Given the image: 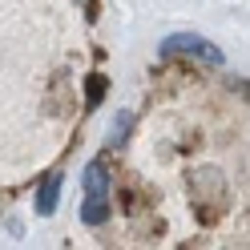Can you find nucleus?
I'll use <instances>...</instances> for the list:
<instances>
[{"label":"nucleus","mask_w":250,"mask_h":250,"mask_svg":"<svg viewBox=\"0 0 250 250\" xmlns=\"http://www.w3.org/2000/svg\"><path fill=\"white\" fill-rule=\"evenodd\" d=\"M162 53L166 57H198L206 65H222V49H214L206 37H194V33H174L162 41Z\"/></svg>","instance_id":"1"},{"label":"nucleus","mask_w":250,"mask_h":250,"mask_svg":"<svg viewBox=\"0 0 250 250\" xmlns=\"http://www.w3.org/2000/svg\"><path fill=\"white\" fill-rule=\"evenodd\" d=\"M109 194V169L105 162H89L85 169V198H105Z\"/></svg>","instance_id":"2"},{"label":"nucleus","mask_w":250,"mask_h":250,"mask_svg":"<svg viewBox=\"0 0 250 250\" xmlns=\"http://www.w3.org/2000/svg\"><path fill=\"white\" fill-rule=\"evenodd\" d=\"M57 198H61V178L53 174V178H44L41 194H37V214H53L57 210Z\"/></svg>","instance_id":"3"},{"label":"nucleus","mask_w":250,"mask_h":250,"mask_svg":"<svg viewBox=\"0 0 250 250\" xmlns=\"http://www.w3.org/2000/svg\"><path fill=\"white\" fill-rule=\"evenodd\" d=\"M81 218L89 226H101L105 218H109V198H85V206H81Z\"/></svg>","instance_id":"4"},{"label":"nucleus","mask_w":250,"mask_h":250,"mask_svg":"<svg viewBox=\"0 0 250 250\" xmlns=\"http://www.w3.org/2000/svg\"><path fill=\"white\" fill-rule=\"evenodd\" d=\"M125 129H129V113H121L113 121V129H109V142H117V137H125Z\"/></svg>","instance_id":"5"}]
</instances>
